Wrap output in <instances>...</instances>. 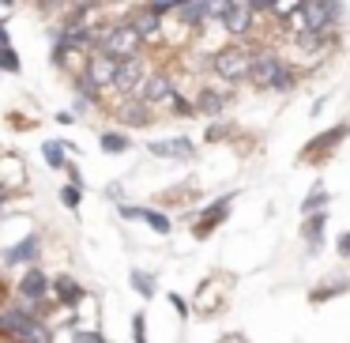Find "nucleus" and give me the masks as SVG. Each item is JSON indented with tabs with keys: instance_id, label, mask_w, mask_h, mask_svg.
I'll use <instances>...</instances> for the list:
<instances>
[{
	"instance_id": "393cba45",
	"label": "nucleus",
	"mask_w": 350,
	"mask_h": 343,
	"mask_svg": "<svg viewBox=\"0 0 350 343\" xmlns=\"http://www.w3.org/2000/svg\"><path fill=\"white\" fill-rule=\"evenodd\" d=\"M226 140H237V121H230V117L207 121V129H204V144H226Z\"/></svg>"
},
{
	"instance_id": "cd10ccee",
	"label": "nucleus",
	"mask_w": 350,
	"mask_h": 343,
	"mask_svg": "<svg viewBox=\"0 0 350 343\" xmlns=\"http://www.w3.org/2000/svg\"><path fill=\"white\" fill-rule=\"evenodd\" d=\"M42 162H46L49 170H64V166H68L64 140H46V144H42Z\"/></svg>"
},
{
	"instance_id": "f03ea898",
	"label": "nucleus",
	"mask_w": 350,
	"mask_h": 343,
	"mask_svg": "<svg viewBox=\"0 0 350 343\" xmlns=\"http://www.w3.org/2000/svg\"><path fill=\"white\" fill-rule=\"evenodd\" d=\"M347 140H350V121H335V125H327V129H320L317 136L305 140L294 162L297 166H324V162H332V155L339 151Z\"/></svg>"
},
{
	"instance_id": "20e7f679",
	"label": "nucleus",
	"mask_w": 350,
	"mask_h": 343,
	"mask_svg": "<svg viewBox=\"0 0 350 343\" xmlns=\"http://www.w3.org/2000/svg\"><path fill=\"white\" fill-rule=\"evenodd\" d=\"M237 102V87H226L219 84V79H200L196 87H192V106H196V117H204V121H219V117L230 114V106Z\"/></svg>"
},
{
	"instance_id": "2eb2a0df",
	"label": "nucleus",
	"mask_w": 350,
	"mask_h": 343,
	"mask_svg": "<svg viewBox=\"0 0 350 343\" xmlns=\"http://www.w3.org/2000/svg\"><path fill=\"white\" fill-rule=\"evenodd\" d=\"M117 215L121 219H129V223H147V227L154 230V234H162V238H170L174 234V219H170L162 207H154V204H117Z\"/></svg>"
},
{
	"instance_id": "f257e3e1",
	"label": "nucleus",
	"mask_w": 350,
	"mask_h": 343,
	"mask_svg": "<svg viewBox=\"0 0 350 343\" xmlns=\"http://www.w3.org/2000/svg\"><path fill=\"white\" fill-rule=\"evenodd\" d=\"M264 38H249V42H222L219 49H211L207 53V72H211L219 84L226 87H245V79H249V64H252V53H256V46Z\"/></svg>"
},
{
	"instance_id": "37998d69",
	"label": "nucleus",
	"mask_w": 350,
	"mask_h": 343,
	"mask_svg": "<svg viewBox=\"0 0 350 343\" xmlns=\"http://www.w3.org/2000/svg\"><path fill=\"white\" fill-rule=\"evenodd\" d=\"M8 298H12V283H8V279H0V309L8 305Z\"/></svg>"
},
{
	"instance_id": "9d476101",
	"label": "nucleus",
	"mask_w": 350,
	"mask_h": 343,
	"mask_svg": "<svg viewBox=\"0 0 350 343\" xmlns=\"http://www.w3.org/2000/svg\"><path fill=\"white\" fill-rule=\"evenodd\" d=\"M174 91H177V76H174V72H170L166 64H151L147 76H144V84H139V91H136V99H144V102H151L154 110H162Z\"/></svg>"
},
{
	"instance_id": "4c0bfd02",
	"label": "nucleus",
	"mask_w": 350,
	"mask_h": 343,
	"mask_svg": "<svg viewBox=\"0 0 350 343\" xmlns=\"http://www.w3.org/2000/svg\"><path fill=\"white\" fill-rule=\"evenodd\" d=\"M335 257L350 260V230H339V234H335Z\"/></svg>"
},
{
	"instance_id": "72a5a7b5",
	"label": "nucleus",
	"mask_w": 350,
	"mask_h": 343,
	"mask_svg": "<svg viewBox=\"0 0 350 343\" xmlns=\"http://www.w3.org/2000/svg\"><path fill=\"white\" fill-rule=\"evenodd\" d=\"M72 343H106L98 328H72Z\"/></svg>"
},
{
	"instance_id": "473e14b6",
	"label": "nucleus",
	"mask_w": 350,
	"mask_h": 343,
	"mask_svg": "<svg viewBox=\"0 0 350 343\" xmlns=\"http://www.w3.org/2000/svg\"><path fill=\"white\" fill-rule=\"evenodd\" d=\"M61 204L68 207V212H79V204H83V189H76V185H61Z\"/></svg>"
},
{
	"instance_id": "412c9836",
	"label": "nucleus",
	"mask_w": 350,
	"mask_h": 343,
	"mask_svg": "<svg viewBox=\"0 0 350 343\" xmlns=\"http://www.w3.org/2000/svg\"><path fill=\"white\" fill-rule=\"evenodd\" d=\"M350 290V279L347 275H335V279H324V283H317V287L309 290V305H324L327 298H339V294H347Z\"/></svg>"
},
{
	"instance_id": "5701e85b",
	"label": "nucleus",
	"mask_w": 350,
	"mask_h": 343,
	"mask_svg": "<svg viewBox=\"0 0 350 343\" xmlns=\"http://www.w3.org/2000/svg\"><path fill=\"white\" fill-rule=\"evenodd\" d=\"M159 114H162V117H174V121H181V117H196V106H192V94L177 87V91L170 94V102L159 110Z\"/></svg>"
},
{
	"instance_id": "f3484780",
	"label": "nucleus",
	"mask_w": 350,
	"mask_h": 343,
	"mask_svg": "<svg viewBox=\"0 0 350 343\" xmlns=\"http://www.w3.org/2000/svg\"><path fill=\"white\" fill-rule=\"evenodd\" d=\"M327 219H332V207H320V212L301 215V223H297V234H301V242H305V249H309V257H317V253L324 249Z\"/></svg>"
},
{
	"instance_id": "aec40b11",
	"label": "nucleus",
	"mask_w": 350,
	"mask_h": 343,
	"mask_svg": "<svg viewBox=\"0 0 350 343\" xmlns=\"http://www.w3.org/2000/svg\"><path fill=\"white\" fill-rule=\"evenodd\" d=\"M113 72H117V61H113V57H106V53H91V57H87V64H83V76L91 79L102 94L113 87Z\"/></svg>"
},
{
	"instance_id": "c9c22d12",
	"label": "nucleus",
	"mask_w": 350,
	"mask_h": 343,
	"mask_svg": "<svg viewBox=\"0 0 350 343\" xmlns=\"http://www.w3.org/2000/svg\"><path fill=\"white\" fill-rule=\"evenodd\" d=\"M132 343H147V317L132 313Z\"/></svg>"
},
{
	"instance_id": "c03bdc74",
	"label": "nucleus",
	"mask_w": 350,
	"mask_h": 343,
	"mask_svg": "<svg viewBox=\"0 0 350 343\" xmlns=\"http://www.w3.org/2000/svg\"><path fill=\"white\" fill-rule=\"evenodd\" d=\"M219 343H249V340H245L241 332H222V335H219Z\"/></svg>"
},
{
	"instance_id": "1a4fd4ad",
	"label": "nucleus",
	"mask_w": 350,
	"mask_h": 343,
	"mask_svg": "<svg viewBox=\"0 0 350 343\" xmlns=\"http://www.w3.org/2000/svg\"><path fill=\"white\" fill-rule=\"evenodd\" d=\"M264 23H271V19H260L256 12L245 4V0H234L226 8V16L219 19V27L230 34L234 42H249V38H260V31H264Z\"/></svg>"
},
{
	"instance_id": "a211bd4d",
	"label": "nucleus",
	"mask_w": 350,
	"mask_h": 343,
	"mask_svg": "<svg viewBox=\"0 0 350 343\" xmlns=\"http://www.w3.org/2000/svg\"><path fill=\"white\" fill-rule=\"evenodd\" d=\"M0 260L8 268H27V264H38L42 260V234H23L16 245L0 253Z\"/></svg>"
},
{
	"instance_id": "a19ab883",
	"label": "nucleus",
	"mask_w": 350,
	"mask_h": 343,
	"mask_svg": "<svg viewBox=\"0 0 350 343\" xmlns=\"http://www.w3.org/2000/svg\"><path fill=\"white\" fill-rule=\"evenodd\" d=\"M8 121H19V125H16V129H19V132H27V129H34V117H23V114H16V110H12V114H8Z\"/></svg>"
},
{
	"instance_id": "9b49d317",
	"label": "nucleus",
	"mask_w": 350,
	"mask_h": 343,
	"mask_svg": "<svg viewBox=\"0 0 350 343\" xmlns=\"http://www.w3.org/2000/svg\"><path fill=\"white\" fill-rule=\"evenodd\" d=\"M12 294H16L19 302H27V305L46 302V298H49V272H46L42 264H27V268H19L16 283H12Z\"/></svg>"
},
{
	"instance_id": "4468645a",
	"label": "nucleus",
	"mask_w": 350,
	"mask_h": 343,
	"mask_svg": "<svg viewBox=\"0 0 350 343\" xmlns=\"http://www.w3.org/2000/svg\"><path fill=\"white\" fill-rule=\"evenodd\" d=\"M49 298L57 302V309H64V313H76L79 305L87 302V287L76 279V275L61 272V275H49Z\"/></svg>"
},
{
	"instance_id": "e433bc0d",
	"label": "nucleus",
	"mask_w": 350,
	"mask_h": 343,
	"mask_svg": "<svg viewBox=\"0 0 350 343\" xmlns=\"http://www.w3.org/2000/svg\"><path fill=\"white\" fill-rule=\"evenodd\" d=\"M61 174L68 177V185H76V189H87V181H83V170H79V166H76V162H72V159H68V166H64Z\"/></svg>"
},
{
	"instance_id": "ddd939ff",
	"label": "nucleus",
	"mask_w": 350,
	"mask_h": 343,
	"mask_svg": "<svg viewBox=\"0 0 350 343\" xmlns=\"http://www.w3.org/2000/svg\"><path fill=\"white\" fill-rule=\"evenodd\" d=\"M121 19L132 27V31L144 38V46H159L162 42V34H166V19L162 16H154L147 4H136V8H129V12H121Z\"/></svg>"
},
{
	"instance_id": "6e6552de",
	"label": "nucleus",
	"mask_w": 350,
	"mask_h": 343,
	"mask_svg": "<svg viewBox=\"0 0 350 343\" xmlns=\"http://www.w3.org/2000/svg\"><path fill=\"white\" fill-rule=\"evenodd\" d=\"M102 53L113 57V61H129V57H147V46H144V38H139V34L132 31L121 16H117L113 23H109V31H106Z\"/></svg>"
},
{
	"instance_id": "6ab92c4d",
	"label": "nucleus",
	"mask_w": 350,
	"mask_h": 343,
	"mask_svg": "<svg viewBox=\"0 0 350 343\" xmlns=\"http://www.w3.org/2000/svg\"><path fill=\"white\" fill-rule=\"evenodd\" d=\"M0 189L27 192V162L19 151H0Z\"/></svg>"
},
{
	"instance_id": "0eeeda50",
	"label": "nucleus",
	"mask_w": 350,
	"mask_h": 343,
	"mask_svg": "<svg viewBox=\"0 0 350 343\" xmlns=\"http://www.w3.org/2000/svg\"><path fill=\"white\" fill-rule=\"evenodd\" d=\"M234 200H237V189L226 192V196H215L211 204H204V207H196V212L185 215V223H189L192 238H196V242H207V238H211L215 230H219L222 223L230 219V207H234Z\"/></svg>"
},
{
	"instance_id": "dca6fc26",
	"label": "nucleus",
	"mask_w": 350,
	"mask_h": 343,
	"mask_svg": "<svg viewBox=\"0 0 350 343\" xmlns=\"http://www.w3.org/2000/svg\"><path fill=\"white\" fill-rule=\"evenodd\" d=\"M147 155L166 162H192L196 159V140L189 136H162V140H147Z\"/></svg>"
},
{
	"instance_id": "ea45409f",
	"label": "nucleus",
	"mask_w": 350,
	"mask_h": 343,
	"mask_svg": "<svg viewBox=\"0 0 350 343\" xmlns=\"http://www.w3.org/2000/svg\"><path fill=\"white\" fill-rule=\"evenodd\" d=\"M245 4H249L260 19H267V12H271V0H245Z\"/></svg>"
},
{
	"instance_id": "423d86ee",
	"label": "nucleus",
	"mask_w": 350,
	"mask_h": 343,
	"mask_svg": "<svg viewBox=\"0 0 350 343\" xmlns=\"http://www.w3.org/2000/svg\"><path fill=\"white\" fill-rule=\"evenodd\" d=\"M230 294H234V279H230L226 272H215L211 279H204L196 287V298H189V305H192L196 317L211 320V317H219V313L226 309Z\"/></svg>"
},
{
	"instance_id": "a878e982",
	"label": "nucleus",
	"mask_w": 350,
	"mask_h": 343,
	"mask_svg": "<svg viewBox=\"0 0 350 343\" xmlns=\"http://www.w3.org/2000/svg\"><path fill=\"white\" fill-rule=\"evenodd\" d=\"M129 287L136 290L144 302H151V298L159 294V279H154L151 272H144V268H132V272H129Z\"/></svg>"
},
{
	"instance_id": "7ed1b4c3",
	"label": "nucleus",
	"mask_w": 350,
	"mask_h": 343,
	"mask_svg": "<svg viewBox=\"0 0 350 343\" xmlns=\"http://www.w3.org/2000/svg\"><path fill=\"white\" fill-rule=\"evenodd\" d=\"M290 64V57L282 53L275 42H260L256 53H252V64H249V79H245V87L256 94H267V87L275 84V76H279L282 68Z\"/></svg>"
},
{
	"instance_id": "79ce46f5",
	"label": "nucleus",
	"mask_w": 350,
	"mask_h": 343,
	"mask_svg": "<svg viewBox=\"0 0 350 343\" xmlns=\"http://www.w3.org/2000/svg\"><path fill=\"white\" fill-rule=\"evenodd\" d=\"M53 121H57V125H72V121H76V114H72V110H57Z\"/></svg>"
},
{
	"instance_id": "f704fd0d",
	"label": "nucleus",
	"mask_w": 350,
	"mask_h": 343,
	"mask_svg": "<svg viewBox=\"0 0 350 343\" xmlns=\"http://www.w3.org/2000/svg\"><path fill=\"white\" fill-rule=\"evenodd\" d=\"M166 302L174 305V313H177L181 320H189V317H192V305H189V298H181L177 290H170V294H166Z\"/></svg>"
},
{
	"instance_id": "2f4dec72",
	"label": "nucleus",
	"mask_w": 350,
	"mask_h": 343,
	"mask_svg": "<svg viewBox=\"0 0 350 343\" xmlns=\"http://www.w3.org/2000/svg\"><path fill=\"white\" fill-rule=\"evenodd\" d=\"M31 4H34V12H38L42 19H57L72 4V0H31Z\"/></svg>"
},
{
	"instance_id": "c85d7f7f",
	"label": "nucleus",
	"mask_w": 350,
	"mask_h": 343,
	"mask_svg": "<svg viewBox=\"0 0 350 343\" xmlns=\"http://www.w3.org/2000/svg\"><path fill=\"white\" fill-rule=\"evenodd\" d=\"M0 72L4 76H19L23 72V61H19L16 46H0Z\"/></svg>"
},
{
	"instance_id": "39448f33",
	"label": "nucleus",
	"mask_w": 350,
	"mask_h": 343,
	"mask_svg": "<svg viewBox=\"0 0 350 343\" xmlns=\"http://www.w3.org/2000/svg\"><path fill=\"white\" fill-rule=\"evenodd\" d=\"M106 114L113 117V125L117 129H124V132H147V129H154L159 125V110L151 106V102H144V99H113L106 106Z\"/></svg>"
},
{
	"instance_id": "58836bf2",
	"label": "nucleus",
	"mask_w": 350,
	"mask_h": 343,
	"mask_svg": "<svg viewBox=\"0 0 350 343\" xmlns=\"http://www.w3.org/2000/svg\"><path fill=\"white\" fill-rule=\"evenodd\" d=\"M72 114H76V117H87V114H94V106H91L87 99H79V94H76V99H72Z\"/></svg>"
},
{
	"instance_id": "c756f323",
	"label": "nucleus",
	"mask_w": 350,
	"mask_h": 343,
	"mask_svg": "<svg viewBox=\"0 0 350 343\" xmlns=\"http://www.w3.org/2000/svg\"><path fill=\"white\" fill-rule=\"evenodd\" d=\"M234 4V0H200V8H204V23H219L222 16H226V8Z\"/></svg>"
},
{
	"instance_id": "f8f14e48",
	"label": "nucleus",
	"mask_w": 350,
	"mask_h": 343,
	"mask_svg": "<svg viewBox=\"0 0 350 343\" xmlns=\"http://www.w3.org/2000/svg\"><path fill=\"white\" fill-rule=\"evenodd\" d=\"M147 68H151V64H147V57H129V61H117L109 94H113V99H132V94L139 91V84H144Z\"/></svg>"
},
{
	"instance_id": "bb28decb",
	"label": "nucleus",
	"mask_w": 350,
	"mask_h": 343,
	"mask_svg": "<svg viewBox=\"0 0 350 343\" xmlns=\"http://www.w3.org/2000/svg\"><path fill=\"white\" fill-rule=\"evenodd\" d=\"M320 207H332V189H327L324 181H317V185H312V189L301 196V215L320 212Z\"/></svg>"
},
{
	"instance_id": "a18cd8bd",
	"label": "nucleus",
	"mask_w": 350,
	"mask_h": 343,
	"mask_svg": "<svg viewBox=\"0 0 350 343\" xmlns=\"http://www.w3.org/2000/svg\"><path fill=\"white\" fill-rule=\"evenodd\" d=\"M0 46H12V31H8V23L0 19Z\"/></svg>"
},
{
	"instance_id": "b1692460",
	"label": "nucleus",
	"mask_w": 350,
	"mask_h": 343,
	"mask_svg": "<svg viewBox=\"0 0 350 343\" xmlns=\"http://www.w3.org/2000/svg\"><path fill=\"white\" fill-rule=\"evenodd\" d=\"M98 147H102V155H124L132 147V136L124 129H102L98 132Z\"/></svg>"
},
{
	"instance_id": "7c9ffc66",
	"label": "nucleus",
	"mask_w": 350,
	"mask_h": 343,
	"mask_svg": "<svg viewBox=\"0 0 350 343\" xmlns=\"http://www.w3.org/2000/svg\"><path fill=\"white\" fill-rule=\"evenodd\" d=\"M297 8H301V0H271V12H267V19H271V23H282V19L294 16Z\"/></svg>"
},
{
	"instance_id": "4be33fe9",
	"label": "nucleus",
	"mask_w": 350,
	"mask_h": 343,
	"mask_svg": "<svg viewBox=\"0 0 350 343\" xmlns=\"http://www.w3.org/2000/svg\"><path fill=\"white\" fill-rule=\"evenodd\" d=\"M16 343H57V328H53V320H42V317H34L31 325L19 332V340Z\"/></svg>"
}]
</instances>
